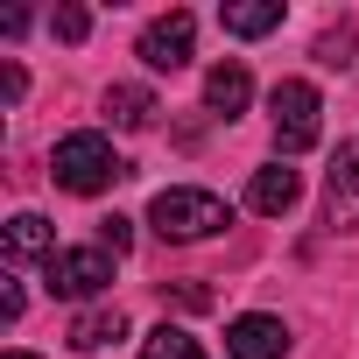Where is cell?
Returning <instances> with one entry per match:
<instances>
[{"mask_svg": "<svg viewBox=\"0 0 359 359\" xmlns=\"http://www.w3.org/2000/svg\"><path fill=\"white\" fill-rule=\"evenodd\" d=\"M50 176H57V191L99 198V191H113L120 176H127V162L113 155V141H106V134H64V141H57V155H50Z\"/></svg>", "mask_w": 359, "mask_h": 359, "instance_id": "7a4b0ae2", "label": "cell"}, {"mask_svg": "<svg viewBox=\"0 0 359 359\" xmlns=\"http://www.w3.org/2000/svg\"><path fill=\"white\" fill-rule=\"evenodd\" d=\"M289 352V324L268 310H247L226 324V359H282Z\"/></svg>", "mask_w": 359, "mask_h": 359, "instance_id": "52a82bcc", "label": "cell"}, {"mask_svg": "<svg viewBox=\"0 0 359 359\" xmlns=\"http://www.w3.org/2000/svg\"><path fill=\"white\" fill-rule=\"evenodd\" d=\"M8 359H36V352H8Z\"/></svg>", "mask_w": 359, "mask_h": 359, "instance_id": "d6986e66", "label": "cell"}, {"mask_svg": "<svg viewBox=\"0 0 359 359\" xmlns=\"http://www.w3.org/2000/svg\"><path fill=\"white\" fill-rule=\"evenodd\" d=\"M352 50H359V29H352V22H338V29L317 36V64H331V71H352V64H359Z\"/></svg>", "mask_w": 359, "mask_h": 359, "instance_id": "9a60e30c", "label": "cell"}, {"mask_svg": "<svg viewBox=\"0 0 359 359\" xmlns=\"http://www.w3.org/2000/svg\"><path fill=\"white\" fill-rule=\"evenodd\" d=\"M155 113H162V106H155L148 85H113V92H106V120L127 127V134H134V127H155Z\"/></svg>", "mask_w": 359, "mask_h": 359, "instance_id": "4fadbf2b", "label": "cell"}, {"mask_svg": "<svg viewBox=\"0 0 359 359\" xmlns=\"http://www.w3.org/2000/svg\"><path fill=\"white\" fill-rule=\"evenodd\" d=\"M64 247H57V226L43 219V212H15L8 219V261H57Z\"/></svg>", "mask_w": 359, "mask_h": 359, "instance_id": "30bf717a", "label": "cell"}, {"mask_svg": "<svg viewBox=\"0 0 359 359\" xmlns=\"http://www.w3.org/2000/svg\"><path fill=\"white\" fill-rule=\"evenodd\" d=\"M64 338H71V352H106L113 338H127V317H120L113 303H106V310H78Z\"/></svg>", "mask_w": 359, "mask_h": 359, "instance_id": "8fae6325", "label": "cell"}, {"mask_svg": "<svg viewBox=\"0 0 359 359\" xmlns=\"http://www.w3.org/2000/svg\"><path fill=\"white\" fill-rule=\"evenodd\" d=\"M268 120H275V162L317 148V134H324V99H317V85H310V78H282V85L268 92Z\"/></svg>", "mask_w": 359, "mask_h": 359, "instance_id": "3957f363", "label": "cell"}, {"mask_svg": "<svg viewBox=\"0 0 359 359\" xmlns=\"http://www.w3.org/2000/svg\"><path fill=\"white\" fill-rule=\"evenodd\" d=\"M50 29H57L64 43H85V29H92V15H85V8H57V22H50Z\"/></svg>", "mask_w": 359, "mask_h": 359, "instance_id": "e0dca14e", "label": "cell"}, {"mask_svg": "<svg viewBox=\"0 0 359 359\" xmlns=\"http://www.w3.org/2000/svg\"><path fill=\"white\" fill-rule=\"evenodd\" d=\"M148 226H155L169 247H191V240H212V233H226V226H233V212H226V198H219V191L176 184V191H155V205H148Z\"/></svg>", "mask_w": 359, "mask_h": 359, "instance_id": "6da1fadb", "label": "cell"}, {"mask_svg": "<svg viewBox=\"0 0 359 359\" xmlns=\"http://www.w3.org/2000/svg\"><path fill=\"white\" fill-rule=\"evenodd\" d=\"M296 198H303V176H296L289 162L254 169V184H247V212H261V219H289V212H296Z\"/></svg>", "mask_w": 359, "mask_h": 359, "instance_id": "ba28073f", "label": "cell"}, {"mask_svg": "<svg viewBox=\"0 0 359 359\" xmlns=\"http://www.w3.org/2000/svg\"><path fill=\"white\" fill-rule=\"evenodd\" d=\"M22 92H29V78H22V71L8 64V71H0V99H22Z\"/></svg>", "mask_w": 359, "mask_h": 359, "instance_id": "ac0fdd59", "label": "cell"}, {"mask_svg": "<svg viewBox=\"0 0 359 359\" xmlns=\"http://www.w3.org/2000/svg\"><path fill=\"white\" fill-rule=\"evenodd\" d=\"M141 359H205V345H198L184 324H155V331L141 338Z\"/></svg>", "mask_w": 359, "mask_h": 359, "instance_id": "5bb4252c", "label": "cell"}, {"mask_svg": "<svg viewBox=\"0 0 359 359\" xmlns=\"http://www.w3.org/2000/svg\"><path fill=\"white\" fill-rule=\"evenodd\" d=\"M191 50H198V22H191L184 8L155 15V22L141 29V43H134V57H141L148 71H184V64H191Z\"/></svg>", "mask_w": 359, "mask_h": 359, "instance_id": "277c9868", "label": "cell"}, {"mask_svg": "<svg viewBox=\"0 0 359 359\" xmlns=\"http://www.w3.org/2000/svg\"><path fill=\"white\" fill-rule=\"evenodd\" d=\"M219 29L226 36H268V29H282V0H226L219 8Z\"/></svg>", "mask_w": 359, "mask_h": 359, "instance_id": "7c38bea8", "label": "cell"}, {"mask_svg": "<svg viewBox=\"0 0 359 359\" xmlns=\"http://www.w3.org/2000/svg\"><path fill=\"white\" fill-rule=\"evenodd\" d=\"M247 99H254L247 64H212V71H205V106H212L219 120H240V113H247Z\"/></svg>", "mask_w": 359, "mask_h": 359, "instance_id": "9c48e42d", "label": "cell"}, {"mask_svg": "<svg viewBox=\"0 0 359 359\" xmlns=\"http://www.w3.org/2000/svg\"><path fill=\"white\" fill-rule=\"evenodd\" d=\"M99 247H106V254H127V247H134V219H120V212L99 219Z\"/></svg>", "mask_w": 359, "mask_h": 359, "instance_id": "2e32d148", "label": "cell"}, {"mask_svg": "<svg viewBox=\"0 0 359 359\" xmlns=\"http://www.w3.org/2000/svg\"><path fill=\"white\" fill-rule=\"evenodd\" d=\"M113 261H120V254H106V247H64V254L50 261V296H71V303L99 296V289L113 282Z\"/></svg>", "mask_w": 359, "mask_h": 359, "instance_id": "5b68a950", "label": "cell"}, {"mask_svg": "<svg viewBox=\"0 0 359 359\" xmlns=\"http://www.w3.org/2000/svg\"><path fill=\"white\" fill-rule=\"evenodd\" d=\"M324 219H331L338 233H359V134L338 148V162H331V176H324Z\"/></svg>", "mask_w": 359, "mask_h": 359, "instance_id": "8992f818", "label": "cell"}]
</instances>
